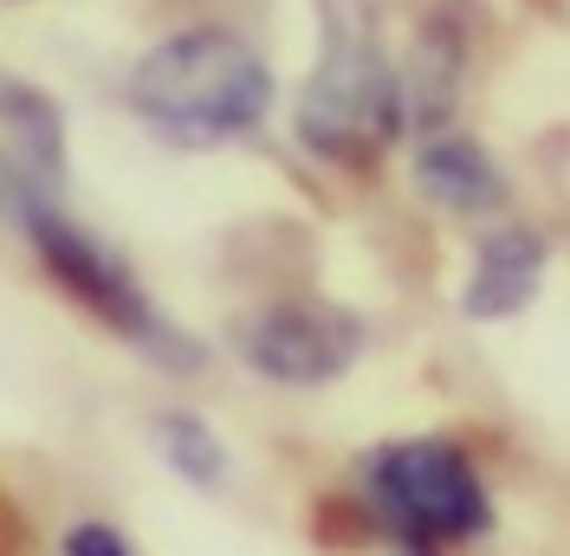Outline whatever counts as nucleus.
Masks as SVG:
<instances>
[{
	"instance_id": "f257e3e1",
	"label": "nucleus",
	"mask_w": 570,
	"mask_h": 556,
	"mask_svg": "<svg viewBox=\"0 0 570 556\" xmlns=\"http://www.w3.org/2000/svg\"><path fill=\"white\" fill-rule=\"evenodd\" d=\"M279 105L266 52L227 20H181L124 66V110L176 149H220L253 137Z\"/></svg>"
},
{
	"instance_id": "f03ea898",
	"label": "nucleus",
	"mask_w": 570,
	"mask_h": 556,
	"mask_svg": "<svg viewBox=\"0 0 570 556\" xmlns=\"http://www.w3.org/2000/svg\"><path fill=\"white\" fill-rule=\"evenodd\" d=\"M292 137L331 169H376L409 137L402 66L363 0H318V59L292 98Z\"/></svg>"
},
{
	"instance_id": "7ed1b4c3",
	"label": "nucleus",
	"mask_w": 570,
	"mask_h": 556,
	"mask_svg": "<svg viewBox=\"0 0 570 556\" xmlns=\"http://www.w3.org/2000/svg\"><path fill=\"white\" fill-rule=\"evenodd\" d=\"M13 227H20V240L33 246V259L46 266V278L66 291L78 311L98 317L110 337H124L142 363H156V369H169V376H195V369H202V344L142 291V278L130 272V259H124L117 246L71 220L66 201L20 208Z\"/></svg>"
},
{
	"instance_id": "20e7f679",
	"label": "nucleus",
	"mask_w": 570,
	"mask_h": 556,
	"mask_svg": "<svg viewBox=\"0 0 570 556\" xmlns=\"http://www.w3.org/2000/svg\"><path fill=\"white\" fill-rule=\"evenodd\" d=\"M363 498L376 524L409 556H441L454 544H473L493 524V498L480 466L454 440H390L363 459Z\"/></svg>"
},
{
	"instance_id": "39448f33",
	"label": "nucleus",
	"mask_w": 570,
	"mask_h": 556,
	"mask_svg": "<svg viewBox=\"0 0 570 556\" xmlns=\"http://www.w3.org/2000/svg\"><path fill=\"white\" fill-rule=\"evenodd\" d=\"M363 344H370V324L331 298H279L234 324V356L259 383L279 388H324L351 376Z\"/></svg>"
},
{
	"instance_id": "423d86ee",
	"label": "nucleus",
	"mask_w": 570,
	"mask_h": 556,
	"mask_svg": "<svg viewBox=\"0 0 570 556\" xmlns=\"http://www.w3.org/2000/svg\"><path fill=\"white\" fill-rule=\"evenodd\" d=\"M66 175L71 149L59 98L20 71H0V220L39 201H66Z\"/></svg>"
},
{
	"instance_id": "0eeeda50",
	"label": "nucleus",
	"mask_w": 570,
	"mask_h": 556,
	"mask_svg": "<svg viewBox=\"0 0 570 556\" xmlns=\"http://www.w3.org/2000/svg\"><path fill=\"white\" fill-rule=\"evenodd\" d=\"M544 266H551V246H544L538 227H525V220L493 227L487 240L473 246V266H466V285H461V311L473 324L519 317L538 298V285H544Z\"/></svg>"
},
{
	"instance_id": "6e6552de",
	"label": "nucleus",
	"mask_w": 570,
	"mask_h": 556,
	"mask_svg": "<svg viewBox=\"0 0 570 556\" xmlns=\"http://www.w3.org/2000/svg\"><path fill=\"white\" fill-rule=\"evenodd\" d=\"M409 169H415V188H422L434 208L466 214V220H473V214H499L505 195H512V181H505V169L493 162V149L461 137V130H422Z\"/></svg>"
},
{
	"instance_id": "1a4fd4ad",
	"label": "nucleus",
	"mask_w": 570,
	"mask_h": 556,
	"mask_svg": "<svg viewBox=\"0 0 570 556\" xmlns=\"http://www.w3.org/2000/svg\"><path fill=\"white\" fill-rule=\"evenodd\" d=\"M461 78H466V33L454 13H434V20H422L415 52L402 66V98H409V130L415 137L422 130H448Z\"/></svg>"
},
{
	"instance_id": "9d476101",
	"label": "nucleus",
	"mask_w": 570,
	"mask_h": 556,
	"mask_svg": "<svg viewBox=\"0 0 570 556\" xmlns=\"http://www.w3.org/2000/svg\"><path fill=\"white\" fill-rule=\"evenodd\" d=\"M156 447L169 459V473H181L188 486L208 492V486L227 479V440H220L195 408H163V415H156Z\"/></svg>"
},
{
	"instance_id": "9b49d317",
	"label": "nucleus",
	"mask_w": 570,
	"mask_h": 556,
	"mask_svg": "<svg viewBox=\"0 0 570 556\" xmlns=\"http://www.w3.org/2000/svg\"><path fill=\"white\" fill-rule=\"evenodd\" d=\"M66 556H130V544H124L110 524H71Z\"/></svg>"
},
{
	"instance_id": "f8f14e48",
	"label": "nucleus",
	"mask_w": 570,
	"mask_h": 556,
	"mask_svg": "<svg viewBox=\"0 0 570 556\" xmlns=\"http://www.w3.org/2000/svg\"><path fill=\"white\" fill-rule=\"evenodd\" d=\"M7 7H20V0H7Z\"/></svg>"
}]
</instances>
